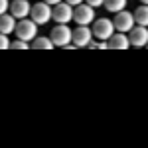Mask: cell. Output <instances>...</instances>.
I'll return each mask as SVG.
<instances>
[{
  "instance_id": "cell-21",
  "label": "cell",
  "mask_w": 148,
  "mask_h": 148,
  "mask_svg": "<svg viewBox=\"0 0 148 148\" xmlns=\"http://www.w3.org/2000/svg\"><path fill=\"white\" fill-rule=\"evenodd\" d=\"M44 2H47L49 6H56V4H59V2H61V0H44Z\"/></svg>"
},
{
  "instance_id": "cell-13",
  "label": "cell",
  "mask_w": 148,
  "mask_h": 148,
  "mask_svg": "<svg viewBox=\"0 0 148 148\" xmlns=\"http://www.w3.org/2000/svg\"><path fill=\"white\" fill-rule=\"evenodd\" d=\"M134 22L138 26H148V4H142V6L136 8V12H134Z\"/></svg>"
},
{
  "instance_id": "cell-16",
  "label": "cell",
  "mask_w": 148,
  "mask_h": 148,
  "mask_svg": "<svg viewBox=\"0 0 148 148\" xmlns=\"http://www.w3.org/2000/svg\"><path fill=\"white\" fill-rule=\"evenodd\" d=\"M12 49H28V42H24V40H16V42H12L10 44Z\"/></svg>"
},
{
  "instance_id": "cell-5",
  "label": "cell",
  "mask_w": 148,
  "mask_h": 148,
  "mask_svg": "<svg viewBox=\"0 0 148 148\" xmlns=\"http://www.w3.org/2000/svg\"><path fill=\"white\" fill-rule=\"evenodd\" d=\"M114 30L116 32H130L134 26H136V22H134V14H130V12H125V10H121V12H116V16H114Z\"/></svg>"
},
{
  "instance_id": "cell-3",
  "label": "cell",
  "mask_w": 148,
  "mask_h": 148,
  "mask_svg": "<svg viewBox=\"0 0 148 148\" xmlns=\"http://www.w3.org/2000/svg\"><path fill=\"white\" fill-rule=\"evenodd\" d=\"M114 34V24L113 20H107V18H99V20H95L93 24V36L95 38H99V40H111V36Z\"/></svg>"
},
{
  "instance_id": "cell-19",
  "label": "cell",
  "mask_w": 148,
  "mask_h": 148,
  "mask_svg": "<svg viewBox=\"0 0 148 148\" xmlns=\"http://www.w3.org/2000/svg\"><path fill=\"white\" fill-rule=\"evenodd\" d=\"M89 6H93V8H97V6H103L105 4V0H85Z\"/></svg>"
},
{
  "instance_id": "cell-11",
  "label": "cell",
  "mask_w": 148,
  "mask_h": 148,
  "mask_svg": "<svg viewBox=\"0 0 148 148\" xmlns=\"http://www.w3.org/2000/svg\"><path fill=\"white\" fill-rule=\"evenodd\" d=\"M107 46L111 47V49H128V47H130V40H128L123 32H119V34L111 36V40L107 42Z\"/></svg>"
},
{
  "instance_id": "cell-23",
  "label": "cell",
  "mask_w": 148,
  "mask_h": 148,
  "mask_svg": "<svg viewBox=\"0 0 148 148\" xmlns=\"http://www.w3.org/2000/svg\"><path fill=\"white\" fill-rule=\"evenodd\" d=\"M146 47H148V44H146Z\"/></svg>"
},
{
  "instance_id": "cell-4",
  "label": "cell",
  "mask_w": 148,
  "mask_h": 148,
  "mask_svg": "<svg viewBox=\"0 0 148 148\" xmlns=\"http://www.w3.org/2000/svg\"><path fill=\"white\" fill-rule=\"evenodd\" d=\"M51 14H53V8H49L47 2H38V4H34V6H32V12H30L32 20H34L38 26L49 22V20H51Z\"/></svg>"
},
{
  "instance_id": "cell-15",
  "label": "cell",
  "mask_w": 148,
  "mask_h": 148,
  "mask_svg": "<svg viewBox=\"0 0 148 148\" xmlns=\"http://www.w3.org/2000/svg\"><path fill=\"white\" fill-rule=\"evenodd\" d=\"M32 47H34V49H51V47H53V42H51L49 38H36Z\"/></svg>"
},
{
  "instance_id": "cell-17",
  "label": "cell",
  "mask_w": 148,
  "mask_h": 148,
  "mask_svg": "<svg viewBox=\"0 0 148 148\" xmlns=\"http://www.w3.org/2000/svg\"><path fill=\"white\" fill-rule=\"evenodd\" d=\"M8 10H10L8 0H0V12H2V14H8Z\"/></svg>"
},
{
  "instance_id": "cell-7",
  "label": "cell",
  "mask_w": 148,
  "mask_h": 148,
  "mask_svg": "<svg viewBox=\"0 0 148 148\" xmlns=\"http://www.w3.org/2000/svg\"><path fill=\"white\" fill-rule=\"evenodd\" d=\"M51 18H53L57 24H67V22H71V20H73V6H69L67 2H65V4H63V2L56 4Z\"/></svg>"
},
{
  "instance_id": "cell-9",
  "label": "cell",
  "mask_w": 148,
  "mask_h": 148,
  "mask_svg": "<svg viewBox=\"0 0 148 148\" xmlns=\"http://www.w3.org/2000/svg\"><path fill=\"white\" fill-rule=\"evenodd\" d=\"M91 44V28L89 26H79L73 30V46L75 47H87Z\"/></svg>"
},
{
  "instance_id": "cell-1",
  "label": "cell",
  "mask_w": 148,
  "mask_h": 148,
  "mask_svg": "<svg viewBox=\"0 0 148 148\" xmlns=\"http://www.w3.org/2000/svg\"><path fill=\"white\" fill-rule=\"evenodd\" d=\"M49 40L53 42V46L65 47V46H69V42H73V30H71V28H67L65 24H57L56 28L51 30Z\"/></svg>"
},
{
  "instance_id": "cell-18",
  "label": "cell",
  "mask_w": 148,
  "mask_h": 148,
  "mask_svg": "<svg viewBox=\"0 0 148 148\" xmlns=\"http://www.w3.org/2000/svg\"><path fill=\"white\" fill-rule=\"evenodd\" d=\"M0 47H2V49H8V47H10V42H8L6 34H2V38H0Z\"/></svg>"
},
{
  "instance_id": "cell-14",
  "label": "cell",
  "mask_w": 148,
  "mask_h": 148,
  "mask_svg": "<svg viewBox=\"0 0 148 148\" xmlns=\"http://www.w3.org/2000/svg\"><path fill=\"white\" fill-rule=\"evenodd\" d=\"M125 6H126V0H105V8L109 12H121V10H125Z\"/></svg>"
},
{
  "instance_id": "cell-12",
  "label": "cell",
  "mask_w": 148,
  "mask_h": 148,
  "mask_svg": "<svg viewBox=\"0 0 148 148\" xmlns=\"http://www.w3.org/2000/svg\"><path fill=\"white\" fill-rule=\"evenodd\" d=\"M14 30H16V18L12 14H2V18H0V32L8 36Z\"/></svg>"
},
{
  "instance_id": "cell-6",
  "label": "cell",
  "mask_w": 148,
  "mask_h": 148,
  "mask_svg": "<svg viewBox=\"0 0 148 148\" xmlns=\"http://www.w3.org/2000/svg\"><path fill=\"white\" fill-rule=\"evenodd\" d=\"M73 20L79 24V26H89V24L95 20V10H93V6H89V4H79V6H75V10H73Z\"/></svg>"
},
{
  "instance_id": "cell-10",
  "label": "cell",
  "mask_w": 148,
  "mask_h": 148,
  "mask_svg": "<svg viewBox=\"0 0 148 148\" xmlns=\"http://www.w3.org/2000/svg\"><path fill=\"white\" fill-rule=\"evenodd\" d=\"M30 12H32V6L28 4V0H12L10 14L14 16V18L24 20V18H28V14H30Z\"/></svg>"
},
{
  "instance_id": "cell-20",
  "label": "cell",
  "mask_w": 148,
  "mask_h": 148,
  "mask_svg": "<svg viewBox=\"0 0 148 148\" xmlns=\"http://www.w3.org/2000/svg\"><path fill=\"white\" fill-rule=\"evenodd\" d=\"M65 2H67L69 6H79V4L83 2V0H65Z\"/></svg>"
},
{
  "instance_id": "cell-2",
  "label": "cell",
  "mask_w": 148,
  "mask_h": 148,
  "mask_svg": "<svg viewBox=\"0 0 148 148\" xmlns=\"http://www.w3.org/2000/svg\"><path fill=\"white\" fill-rule=\"evenodd\" d=\"M16 36H18V40H24V42H32L36 40V34H38V24L34 20H20V22L16 24Z\"/></svg>"
},
{
  "instance_id": "cell-22",
  "label": "cell",
  "mask_w": 148,
  "mask_h": 148,
  "mask_svg": "<svg viewBox=\"0 0 148 148\" xmlns=\"http://www.w3.org/2000/svg\"><path fill=\"white\" fill-rule=\"evenodd\" d=\"M140 2H142V4H148V0H140Z\"/></svg>"
},
{
  "instance_id": "cell-8",
  "label": "cell",
  "mask_w": 148,
  "mask_h": 148,
  "mask_svg": "<svg viewBox=\"0 0 148 148\" xmlns=\"http://www.w3.org/2000/svg\"><path fill=\"white\" fill-rule=\"evenodd\" d=\"M128 40H130V46L146 47V44H148V28L146 26H136V28H132Z\"/></svg>"
}]
</instances>
